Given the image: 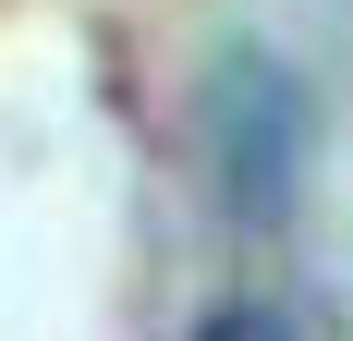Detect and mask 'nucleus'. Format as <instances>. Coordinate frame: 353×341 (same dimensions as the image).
<instances>
[{
  "label": "nucleus",
  "mask_w": 353,
  "mask_h": 341,
  "mask_svg": "<svg viewBox=\"0 0 353 341\" xmlns=\"http://www.w3.org/2000/svg\"><path fill=\"white\" fill-rule=\"evenodd\" d=\"M219 183H232V207H268L292 195V146H305V98H292V73L281 61H232L219 73Z\"/></svg>",
  "instance_id": "1"
},
{
  "label": "nucleus",
  "mask_w": 353,
  "mask_h": 341,
  "mask_svg": "<svg viewBox=\"0 0 353 341\" xmlns=\"http://www.w3.org/2000/svg\"><path fill=\"white\" fill-rule=\"evenodd\" d=\"M208 341H292V329H281V317H256V305H244V317H208Z\"/></svg>",
  "instance_id": "2"
}]
</instances>
